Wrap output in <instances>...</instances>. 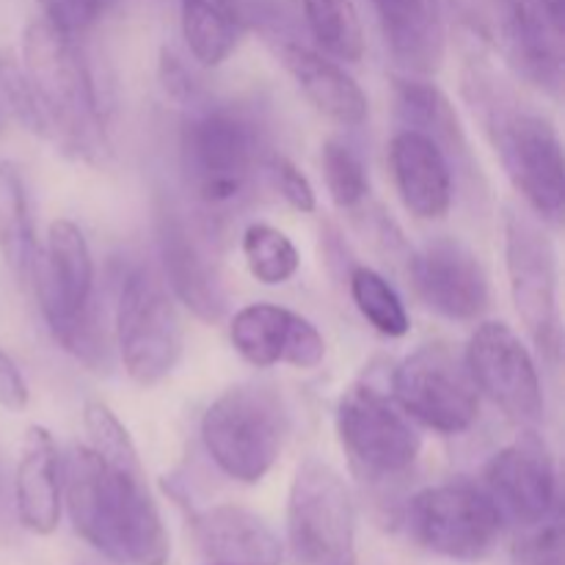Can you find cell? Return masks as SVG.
<instances>
[{
	"mask_svg": "<svg viewBox=\"0 0 565 565\" xmlns=\"http://www.w3.org/2000/svg\"><path fill=\"white\" fill-rule=\"evenodd\" d=\"M221 11L232 17L241 28H254L263 25V22L270 20V0H213Z\"/></svg>",
	"mask_w": 565,
	"mask_h": 565,
	"instance_id": "d590c367",
	"label": "cell"
},
{
	"mask_svg": "<svg viewBox=\"0 0 565 565\" xmlns=\"http://www.w3.org/2000/svg\"><path fill=\"white\" fill-rule=\"evenodd\" d=\"M158 252L166 285L171 287L177 301L204 323H218L226 312V296L218 274L185 218L171 210L158 215Z\"/></svg>",
	"mask_w": 565,
	"mask_h": 565,
	"instance_id": "ac0fdd59",
	"label": "cell"
},
{
	"mask_svg": "<svg viewBox=\"0 0 565 565\" xmlns=\"http://www.w3.org/2000/svg\"><path fill=\"white\" fill-rule=\"evenodd\" d=\"M502 513L489 491L472 483L423 489L406 508L412 539L423 550L458 563H478L494 552L502 533Z\"/></svg>",
	"mask_w": 565,
	"mask_h": 565,
	"instance_id": "30bf717a",
	"label": "cell"
},
{
	"mask_svg": "<svg viewBox=\"0 0 565 565\" xmlns=\"http://www.w3.org/2000/svg\"><path fill=\"white\" fill-rule=\"evenodd\" d=\"M193 533L213 565H281L285 546L263 516L241 505H215L193 519Z\"/></svg>",
	"mask_w": 565,
	"mask_h": 565,
	"instance_id": "7402d4cb",
	"label": "cell"
},
{
	"mask_svg": "<svg viewBox=\"0 0 565 565\" xmlns=\"http://www.w3.org/2000/svg\"><path fill=\"white\" fill-rule=\"evenodd\" d=\"M210 565H213V563H210Z\"/></svg>",
	"mask_w": 565,
	"mask_h": 565,
	"instance_id": "74e56055",
	"label": "cell"
},
{
	"mask_svg": "<svg viewBox=\"0 0 565 565\" xmlns=\"http://www.w3.org/2000/svg\"><path fill=\"white\" fill-rule=\"evenodd\" d=\"M28 401H31V392H28L25 375L20 373L14 359L0 348V408L11 414L25 412Z\"/></svg>",
	"mask_w": 565,
	"mask_h": 565,
	"instance_id": "e575fe53",
	"label": "cell"
},
{
	"mask_svg": "<svg viewBox=\"0 0 565 565\" xmlns=\"http://www.w3.org/2000/svg\"><path fill=\"white\" fill-rule=\"evenodd\" d=\"M337 436L370 478H397L417 463L423 439L406 414L370 384H353L337 406Z\"/></svg>",
	"mask_w": 565,
	"mask_h": 565,
	"instance_id": "4fadbf2b",
	"label": "cell"
},
{
	"mask_svg": "<svg viewBox=\"0 0 565 565\" xmlns=\"http://www.w3.org/2000/svg\"><path fill=\"white\" fill-rule=\"evenodd\" d=\"M486 486L502 519L535 530L557 513V472L550 450L533 434L502 447L486 467Z\"/></svg>",
	"mask_w": 565,
	"mask_h": 565,
	"instance_id": "2e32d148",
	"label": "cell"
},
{
	"mask_svg": "<svg viewBox=\"0 0 565 565\" xmlns=\"http://www.w3.org/2000/svg\"><path fill=\"white\" fill-rule=\"evenodd\" d=\"M287 544L298 565H356V505L331 463H298L287 497Z\"/></svg>",
	"mask_w": 565,
	"mask_h": 565,
	"instance_id": "8992f818",
	"label": "cell"
},
{
	"mask_svg": "<svg viewBox=\"0 0 565 565\" xmlns=\"http://www.w3.org/2000/svg\"><path fill=\"white\" fill-rule=\"evenodd\" d=\"M463 94L483 121L508 180L539 218L561 224L565 210L563 141L544 114L524 105L491 66L469 61Z\"/></svg>",
	"mask_w": 565,
	"mask_h": 565,
	"instance_id": "7a4b0ae2",
	"label": "cell"
},
{
	"mask_svg": "<svg viewBox=\"0 0 565 565\" xmlns=\"http://www.w3.org/2000/svg\"><path fill=\"white\" fill-rule=\"evenodd\" d=\"M392 390L403 414L436 434H467L480 417V392L467 362L441 342L423 345L403 359L392 379Z\"/></svg>",
	"mask_w": 565,
	"mask_h": 565,
	"instance_id": "7c38bea8",
	"label": "cell"
},
{
	"mask_svg": "<svg viewBox=\"0 0 565 565\" xmlns=\"http://www.w3.org/2000/svg\"><path fill=\"white\" fill-rule=\"evenodd\" d=\"M108 6L110 0H39L42 20L66 36L86 33L105 14Z\"/></svg>",
	"mask_w": 565,
	"mask_h": 565,
	"instance_id": "1f68e13d",
	"label": "cell"
},
{
	"mask_svg": "<svg viewBox=\"0 0 565 565\" xmlns=\"http://www.w3.org/2000/svg\"><path fill=\"white\" fill-rule=\"evenodd\" d=\"M230 337L235 351L254 367L290 364L315 370L326 359V340L307 318L274 303H248L232 318Z\"/></svg>",
	"mask_w": 565,
	"mask_h": 565,
	"instance_id": "e0dca14e",
	"label": "cell"
},
{
	"mask_svg": "<svg viewBox=\"0 0 565 565\" xmlns=\"http://www.w3.org/2000/svg\"><path fill=\"white\" fill-rule=\"evenodd\" d=\"M31 276L55 342L86 367L108 364V342L94 307V259L86 235L70 218L50 224L44 252H36Z\"/></svg>",
	"mask_w": 565,
	"mask_h": 565,
	"instance_id": "3957f363",
	"label": "cell"
},
{
	"mask_svg": "<svg viewBox=\"0 0 565 565\" xmlns=\"http://www.w3.org/2000/svg\"><path fill=\"white\" fill-rule=\"evenodd\" d=\"M320 163H323L326 188H329L337 207L353 210L367 199L370 193L367 169H364L362 158H359L348 143L326 141L323 154H320Z\"/></svg>",
	"mask_w": 565,
	"mask_h": 565,
	"instance_id": "4dcf8cb0",
	"label": "cell"
},
{
	"mask_svg": "<svg viewBox=\"0 0 565 565\" xmlns=\"http://www.w3.org/2000/svg\"><path fill=\"white\" fill-rule=\"evenodd\" d=\"M20 64L47 108L55 143L77 149V154L99 152L103 97L75 36L55 31L44 20H33L22 33Z\"/></svg>",
	"mask_w": 565,
	"mask_h": 565,
	"instance_id": "277c9868",
	"label": "cell"
},
{
	"mask_svg": "<svg viewBox=\"0 0 565 565\" xmlns=\"http://www.w3.org/2000/svg\"><path fill=\"white\" fill-rule=\"evenodd\" d=\"M66 511L88 546L119 565H166L171 539L141 458L114 461L88 445L66 463Z\"/></svg>",
	"mask_w": 565,
	"mask_h": 565,
	"instance_id": "6da1fadb",
	"label": "cell"
},
{
	"mask_svg": "<svg viewBox=\"0 0 565 565\" xmlns=\"http://www.w3.org/2000/svg\"><path fill=\"white\" fill-rule=\"evenodd\" d=\"M14 508L22 527L33 535L55 533L64 508V469L53 434L31 425L22 439L14 472Z\"/></svg>",
	"mask_w": 565,
	"mask_h": 565,
	"instance_id": "ffe728a7",
	"label": "cell"
},
{
	"mask_svg": "<svg viewBox=\"0 0 565 565\" xmlns=\"http://www.w3.org/2000/svg\"><path fill=\"white\" fill-rule=\"evenodd\" d=\"M469 375L483 397L513 423L535 425L544 417V395L535 359L522 337L500 320H486L475 329L463 353Z\"/></svg>",
	"mask_w": 565,
	"mask_h": 565,
	"instance_id": "5bb4252c",
	"label": "cell"
},
{
	"mask_svg": "<svg viewBox=\"0 0 565 565\" xmlns=\"http://www.w3.org/2000/svg\"><path fill=\"white\" fill-rule=\"evenodd\" d=\"M259 147V127L243 110L210 108L191 116L180 136L188 188L210 207L232 204L257 171Z\"/></svg>",
	"mask_w": 565,
	"mask_h": 565,
	"instance_id": "52a82bcc",
	"label": "cell"
},
{
	"mask_svg": "<svg viewBox=\"0 0 565 565\" xmlns=\"http://www.w3.org/2000/svg\"><path fill=\"white\" fill-rule=\"evenodd\" d=\"M180 25L188 50L202 66H221L241 42L243 28L213 0H180Z\"/></svg>",
	"mask_w": 565,
	"mask_h": 565,
	"instance_id": "484cf974",
	"label": "cell"
},
{
	"mask_svg": "<svg viewBox=\"0 0 565 565\" xmlns=\"http://www.w3.org/2000/svg\"><path fill=\"white\" fill-rule=\"evenodd\" d=\"M351 298L362 318L384 337H406L408 334V312L403 298L395 287L379 274V270L359 265L351 270Z\"/></svg>",
	"mask_w": 565,
	"mask_h": 565,
	"instance_id": "83f0119b",
	"label": "cell"
},
{
	"mask_svg": "<svg viewBox=\"0 0 565 565\" xmlns=\"http://www.w3.org/2000/svg\"><path fill=\"white\" fill-rule=\"evenodd\" d=\"M419 301L447 320H478L489 309V276L478 254L458 237H434L408 263Z\"/></svg>",
	"mask_w": 565,
	"mask_h": 565,
	"instance_id": "9a60e30c",
	"label": "cell"
},
{
	"mask_svg": "<svg viewBox=\"0 0 565 565\" xmlns=\"http://www.w3.org/2000/svg\"><path fill=\"white\" fill-rule=\"evenodd\" d=\"M270 174H274L276 188H279V193L292 210H298V213H315L318 196H315L312 182L307 180V174L292 160L274 154L270 158Z\"/></svg>",
	"mask_w": 565,
	"mask_h": 565,
	"instance_id": "d6a6232c",
	"label": "cell"
},
{
	"mask_svg": "<svg viewBox=\"0 0 565 565\" xmlns=\"http://www.w3.org/2000/svg\"><path fill=\"white\" fill-rule=\"evenodd\" d=\"M390 169L401 202L423 221L445 218L452 204V169L445 149L417 130H401L390 141Z\"/></svg>",
	"mask_w": 565,
	"mask_h": 565,
	"instance_id": "d6986e66",
	"label": "cell"
},
{
	"mask_svg": "<svg viewBox=\"0 0 565 565\" xmlns=\"http://www.w3.org/2000/svg\"><path fill=\"white\" fill-rule=\"evenodd\" d=\"M116 342L127 375L154 386L171 375L182 356V326L163 281L149 270H132L121 281L116 303Z\"/></svg>",
	"mask_w": 565,
	"mask_h": 565,
	"instance_id": "8fae6325",
	"label": "cell"
},
{
	"mask_svg": "<svg viewBox=\"0 0 565 565\" xmlns=\"http://www.w3.org/2000/svg\"><path fill=\"white\" fill-rule=\"evenodd\" d=\"M36 252L25 180L11 160H0V259L17 279L25 281Z\"/></svg>",
	"mask_w": 565,
	"mask_h": 565,
	"instance_id": "cb8c5ba5",
	"label": "cell"
},
{
	"mask_svg": "<svg viewBox=\"0 0 565 565\" xmlns=\"http://www.w3.org/2000/svg\"><path fill=\"white\" fill-rule=\"evenodd\" d=\"M395 105L408 130L434 138L445 149V154H467L461 121L439 86H434L430 81H397Z\"/></svg>",
	"mask_w": 565,
	"mask_h": 565,
	"instance_id": "d4e9b609",
	"label": "cell"
},
{
	"mask_svg": "<svg viewBox=\"0 0 565 565\" xmlns=\"http://www.w3.org/2000/svg\"><path fill=\"white\" fill-rule=\"evenodd\" d=\"M386 47L403 70L434 75L445 61L447 25L441 0H373Z\"/></svg>",
	"mask_w": 565,
	"mask_h": 565,
	"instance_id": "44dd1931",
	"label": "cell"
},
{
	"mask_svg": "<svg viewBox=\"0 0 565 565\" xmlns=\"http://www.w3.org/2000/svg\"><path fill=\"white\" fill-rule=\"evenodd\" d=\"M243 259L248 265V274L268 287L285 285L301 268V254L296 243L270 224H252L243 232Z\"/></svg>",
	"mask_w": 565,
	"mask_h": 565,
	"instance_id": "f1b7e54d",
	"label": "cell"
},
{
	"mask_svg": "<svg viewBox=\"0 0 565 565\" xmlns=\"http://www.w3.org/2000/svg\"><path fill=\"white\" fill-rule=\"evenodd\" d=\"M163 81H166V88H169L174 97H185V94L191 92V83H188L185 70H182L180 61H177L171 53H163Z\"/></svg>",
	"mask_w": 565,
	"mask_h": 565,
	"instance_id": "8d00e7d4",
	"label": "cell"
},
{
	"mask_svg": "<svg viewBox=\"0 0 565 565\" xmlns=\"http://www.w3.org/2000/svg\"><path fill=\"white\" fill-rule=\"evenodd\" d=\"M303 17L315 42L340 61H359L364 53V33L353 0H301Z\"/></svg>",
	"mask_w": 565,
	"mask_h": 565,
	"instance_id": "4316f807",
	"label": "cell"
},
{
	"mask_svg": "<svg viewBox=\"0 0 565 565\" xmlns=\"http://www.w3.org/2000/svg\"><path fill=\"white\" fill-rule=\"evenodd\" d=\"M281 64L323 116L342 127H359L370 114V103L359 83L329 55L298 42L281 44Z\"/></svg>",
	"mask_w": 565,
	"mask_h": 565,
	"instance_id": "603a6c76",
	"label": "cell"
},
{
	"mask_svg": "<svg viewBox=\"0 0 565 565\" xmlns=\"http://www.w3.org/2000/svg\"><path fill=\"white\" fill-rule=\"evenodd\" d=\"M475 33L530 86L561 94L565 70L563 0H480Z\"/></svg>",
	"mask_w": 565,
	"mask_h": 565,
	"instance_id": "9c48e42d",
	"label": "cell"
},
{
	"mask_svg": "<svg viewBox=\"0 0 565 565\" xmlns=\"http://www.w3.org/2000/svg\"><path fill=\"white\" fill-rule=\"evenodd\" d=\"M0 97H3V103L9 105L14 119L31 136L53 138L55 141L53 121H50V114L44 108L42 97H39L36 86H33L28 72L22 70V64L9 50H0Z\"/></svg>",
	"mask_w": 565,
	"mask_h": 565,
	"instance_id": "f546056e",
	"label": "cell"
},
{
	"mask_svg": "<svg viewBox=\"0 0 565 565\" xmlns=\"http://www.w3.org/2000/svg\"><path fill=\"white\" fill-rule=\"evenodd\" d=\"M502 235H505L508 287L519 320L541 356L550 364H557L563 353V318L555 246L544 226L519 207H505Z\"/></svg>",
	"mask_w": 565,
	"mask_h": 565,
	"instance_id": "ba28073f",
	"label": "cell"
},
{
	"mask_svg": "<svg viewBox=\"0 0 565 565\" xmlns=\"http://www.w3.org/2000/svg\"><path fill=\"white\" fill-rule=\"evenodd\" d=\"M522 565H563V524L557 513L539 524L522 546Z\"/></svg>",
	"mask_w": 565,
	"mask_h": 565,
	"instance_id": "836d02e7",
	"label": "cell"
},
{
	"mask_svg": "<svg viewBox=\"0 0 565 565\" xmlns=\"http://www.w3.org/2000/svg\"><path fill=\"white\" fill-rule=\"evenodd\" d=\"M287 412L270 386L237 384L215 397L202 417V445L215 467L237 483L254 486L279 461Z\"/></svg>",
	"mask_w": 565,
	"mask_h": 565,
	"instance_id": "5b68a950",
	"label": "cell"
}]
</instances>
